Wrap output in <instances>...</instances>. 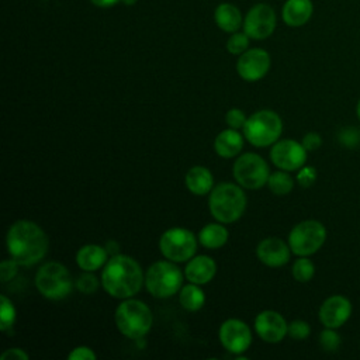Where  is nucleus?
<instances>
[{
	"label": "nucleus",
	"mask_w": 360,
	"mask_h": 360,
	"mask_svg": "<svg viewBox=\"0 0 360 360\" xmlns=\"http://www.w3.org/2000/svg\"><path fill=\"white\" fill-rule=\"evenodd\" d=\"M18 263L14 260V259H7V260H3L1 264H0V277H1V281L3 283H7L10 280H13L17 273H18Z\"/></svg>",
	"instance_id": "nucleus-36"
},
{
	"label": "nucleus",
	"mask_w": 360,
	"mask_h": 360,
	"mask_svg": "<svg viewBox=\"0 0 360 360\" xmlns=\"http://www.w3.org/2000/svg\"><path fill=\"white\" fill-rule=\"evenodd\" d=\"M183 274L172 260H159L150 264L145 274V285L150 295L167 298L180 291Z\"/></svg>",
	"instance_id": "nucleus-7"
},
{
	"label": "nucleus",
	"mask_w": 360,
	"mask_h": 360,
	"mask_svg": "<svg viewBox=\"0 0 360 360\" xmlns=\"http://www.w3.org/2000/svg\"><path fill=\"white\" fill-rule=\"evenodd\" d=\"M6 246L10 257L20 266H32L45 257L48 236L38 224L18 219L7 231Z\"/></svg>",
	"instance_id": "nucleus-1"
},
{
	"label": "nucleus",
	"mask_w": 360,
	"mask_h": 360,
	"mask_svg": "<svg viewBox=\"0 0 360 360\" xmlns=\"http://www.w3.org/2000/svg\"><path fill=\"white\" fill-rule=\"evenodd\" d=\"M243 148V136L238 129L228 128L221 131L214 139V149L218 156L231 159L235 158Z\"/></svg>",
	"instance_id": "nucleus-22"
},
{
	"label": "nucleus",
	"mask_w": 360,
	"mask_h": 360,
	"mask_svg": "<svg viewBox=\"0 0 360 360\" xmlns=\"http://www.w3.org/2000/svg\"><path fill=\"white\" fill-rule=\"evenodd\" d=\"M267 186L271 190V193H274L277 195H285L292 190L294 179L288 174V172L280 169L274 173H270Z\"/></svg>",
	"instance_id": "nucleus-26"
},
{
	"label": "nucleus",
	"mask_w": 360,
	"mask_h": 360,
	"mask_svg": "<svg viewBox=\"0 0 360 360\" xmlns=\"http://www.w3.org/2000/svg\"><path fill=\"white\" fill-rule=\"evenodd\" d=\"M122 3H124L125 6H132V4L136 3V0H122Z\"/></svg>",
	"instance_id": "nucleus-43"
},
{
	"label": "nucleus",
	"mask_w": 360,
	"mask_h": 360,
	"mask_svg": "<svg viewBox=\"0 0 360 360\" xmlns=\"http://www.w3.org/2000/svg\"><path fill=\"white\" fill-rule=\"evenodd\" d=\"M311 335V326L302 319H295L288 323V336L294 340H304Z\"/></svg>",
	"instance_id": "nucleus-32"
},
{
	"label": "nucleus",
	"mask_w": 360,
	"mask_h": 360,
	"mask_svg": "<svg viewBox=\"0 0 360 360\" xmlns=\"http://www.w3.org/2000/svg\"><path fill=\"white\" fill-rule=\"evenodd\" d=\"M277 25V15L274 8L267 3H257L252 6L243 17L242 28L250 39L269 38Z\"/></svg>",
	"instance_id": "nucleus-11"
},
{
	"label": "nucleus",
	"mask_w": 360,
	"mask_h": 360,
	"mask_svg": "<svg viewBox=\"0 0 360 360\" xmlns=\"http://www.w3.org/2000/svg\"><path fill=\"white\" fill-rule=\"evenodd\" d=\"M108 260V252L105 246L84 245L76 252V263L83 271H96L104 266Z\"/></svg>",
	"instance_id": "nucleus-20"
},
{
	"label": "nucleus",
	"mask_w": 360,
	"mask_h": 360,
	"mask_svg": "<svg viewBox=\"0 0 360 360\" xmlns=\"http://www.w3.org/2000/svg\"><path fill=\"white\" fill-rule=\"evenodd\" d=\"M316 170L312 166H302L297 170V181L301 187H311L316 180Z\"/></svg>",
	"instance_id": "nucleus-34"
},
{
	"label": "nucleus",
	"mask_w": 360,
	"mask_h": 360,
	"mask_svg": "<svg viewBox=\"0 0 360 360\" xmlns=\"http://www.w3.org/2000/svg\"><path fill=\"white\" fill-rule=\"evenodd\" d=\"M217 273V264L214 259L205 255L193 256L184 269V276L190 283L194 284H207L210 283Z\"/></svg>",
	"instance_id": "nucleus-18"
},
{
	"label": "nucleus",
	"mask_w": 360,
	"mask_h": 360,
	"mask_svg": "<svg viewBox=\"0 0 360 360\" xmlns=\"http://www.w3.org/2000/svg\"><path fill=\"white\" fill-rule=\"evenodd\" d=\"M242 129L249 143L266 148L278 141L283 132V121L276 111L260 110L248 117Z\"/></svg>",
	"instance_id": "nucleus-5"
},
{
	"label": "nucleus",
	"mask_w": 360,
	"mask_h": 360,
	"mask_svg": "<svg viewBox=\"0 0 360 360\" xmlns=\"http://www.w3.org/2000/svg\"><path fill=\"white\" fill-rule=\"evenodd\" d=\"M340 335L333 328H323V330L319 333V346L325 352H336L340 347Z\"/></svg>",
	"instance_id": "nucleus-29"
},
{
	"label": "nucleus",
	"mask_w": 360,
	"mask_h": 360,
	"mask_svg": "<svg viewBox=\"0 0 360 360\" xmlns=\"http://www.w3.org/2000/svg\"><path fill=\"white\" fill-rule=\"evenodd\" d=\"M145 276L139 263L128 255L111 256L101 271V285L114 298H131L142 288Z\"/></svg>",
	"instance_id": "nucleus-2"
},
{
	"label": "nucleus",
	"mask_w": 360,
	"mask_h": 360,
	"mask_svg": "<svg viewBox=\"0 0 360 360\" xmlns=\"http://www.w3.org/2000/svg\"><path fill=\"white\" fill-rule=\"evenodd\" d=\"M96 7H100V8H108V7H112L115 6L117 3L122 1V0H90Z\"/></svg>",
	"instance_id": "nucleus-40"
},
{
	"label": "nucleus",
	"mask_w": 360,
	"mask_h": 360,
	"mask_svg": "<svg viewBox=\"0 0 360 360\" xmlns=\"http://www.w3.org/2000/svg\"><path fill=\"white\" fill-rule=\"evenodd\" d=\"M76 288L83 292V294H93L97 291L100 281L98 278L93 274V271H83L75 281Z\"/></svg>",
	"instance_id": "nucleus-31"
},
{
	"label": "nucleus",
	"mask_w": 360,
	"mask_h": 360,
	"mask_svg": "<svg viewBox=\"0 0 360 360\" xmlns=\"http://www.w3.org/2000/svg\"><path fill=\"white\" fill-rule=\"evenodd\" d=\"M184 181L187 190L195 195H205L214 188L212 173L204 166H193L188 169Z\"/></svg>",
	"instance_id": "nucleus-23"
},
{
	"label": "nucleus",
	"mask_w": 360,
	"mask_h": 360,
	"mask_svg": "<svg viewBox=\"0 0 360 360\" xmlns=\"http://www.w3.org/2000/svg\"><path fill=\"white\" fill-rule=\"evenodd\" d=\"M228 229L222 225V222L207 224L198 232V242L207 249H219L228 240Z\"/></svg>",
	"instance_id": "nucleus-24"
},
{
	"label": "nucleus",
	"mask_w": 360,
	"mask_h": 360,
	"mask_svg": "<svg viewBox=\"0 0 360 360\" xmlns=\"http://www.w3.org/2000/svg\"><path fill=\"white\" fill-rule=\"evenodd\" d=\"M359 141H360V131L353 127L343 128L339 134V142L346 148H356Z\"/></svg>",
	"instance_id": "nucleus-33"
},
{
	"label": "nucleus",
	"mask_w": 360,
	"mask_h": 360,
	"mask_svg": "<svg viewBox=\"0 0 360 360\" xmlns=\"http://www.w3.org/2000/svg\"><path fill=\"white\" fill-rule=\"evenodd\" d=\"M68 359L69 360H96L97 356L93 352V349L87 346H77L68 354Z\"/></svg>",
	"instance_id": "nucleus-37"
},
{
	"label": "nucleus",
	"mask_w": 360,
	"mask_h": 360,
	"mask_svg": "<svg viewBox=\"0 0 360 360\" xmlns=\"http://www.w3.org/2000/svg\"><path fill=\"white\" fill-rule=\"evenodd\" d=\"M1 360H28L30 356L20 347H11L1 353Z\"/></svg>",
	"instance_id": "nucleus-39"
},
{
	"label": "nucleus",
	"mask_w": 360,
	"mask_h": 360,
	"mask_svg": "<svg viewBox=\"0 0 360 360\" xmlns=\"http://www.w3.org/2000/svg\"><path fill=\"white\" fill-rule=\"evenodd\" d=\"M326 240V228L316 219H305L292 226L288 233V245L297 256L316 253Z\"/></svg>",
	"instance_id": "nucleus-8"
},
{
	"label": "nucleus",
	"mask_w": 360,
	"mask_h": 360,
	"mask_svg": "<svg viewBox=\"0 0 360 360\" xmlns=\"http://www.w3.org/2000/svg\"><path fill=\"white\" fill-rule=\"evenodd\" d=\"M249 39L250 38L245 31L232 32L226 41V51L232 55H242L249 49Z\"/></svg>",
	"instance_id": "nucleus-28"
},
{
	"label": "nucleus",
	"mask_w": 360,
	"mask_h": 360,
	"mask_svg": "<svg viewBox=\"0 0 360 360\" xmlns=\"http://www.w3.org/2000/svg\"><path fill=\"white\" fill-rule=\"evenodd\" d=\"M245 191L233 183H221L210 191L208 208L211 215L222 224L235 222L246 208Z\"/></svg>",
	"instance_id": "nucleus-3"
},
{
	"label": "nucleus",
	"mask_w": 360,
	"mask_h": 360,
	"mask_svg": "<svg viewBox=\"0 0 360 360\" xmlns=\"http://www.w3.org/2000/svg\"><path fill=\"white\" fill-rule=\"evenodd\" d=\"M270 65L271 59L267 51L262 48H252L239 55L236 72L246 82H257L267 75Z\"/></svg>",
	"instance_id": "nucleus-14"
},
{
	"label": "nucleus",
	"mask_w": 360,
	"mask_h": 360,
	"mask_svg": "<svg viewBox=\"0 0 360 360\" xmlns=\"http://www.w3.org/2000/svg\"><path fill=\"white\" fill-rule=\"evenodd\" d=\"M308 150L304 145L294 139H280L273 143L270 149V159L273 165L285 172H295L307 162Z\"/></svg>",
	"instance_id": "nucleus-12"
},
{
	"label": "nucleus",
	"mask_w": 360,
	"mask_h": 360,
	"mask_svg": "<svg viewBox=\"0 0 360 360\" xmlns=\"http://www.w3.org/2000/svg\"><path fill=\"white\" fill-rule=\"evenodd\" d=\"M115 325L129 339L143 338L152 328L153 316L150 308L135 298H125L115 309Z\"/></svg>",
	"instance_id": "nucleus-4"
},
{
	"label": "nucleus",
	"mask_w": 360,
	"mask_h": 360,
	"mask_svg": "<svg viewBox=\"0 0 360 360\" xmlns=\"http://www.w3.org/2000/svg\"><path fill=\"white\" fill-rule=\"evenodd\" d=\"M255 330L267 343H278L288 335V323L277 311L266 309L255 318Z\"/></svg>",
	"instance_id": "nucleus-16"
},
{
	"label": "nucleus",
	"mask_w": 360,
	"mask_h": 360,
	"mask_svg": "<svg viewBox=\"0 0 360 360\" xmlns=\"http://www.w3.org/2000/svg\"><path fill=\"white\" fill-rule=\"evenodd\" d=\"M162 255L174 263L188 262L197 250L195 235L186 228H170L159 239Z\"/></svg>",
	"instance_id": "nucleus-10"
},
{
	"label": "nucleus",
	"mask_w": 360,
	"mask_h": 360,
	"mask_svg": "<svg viewBox=\"0 0 360 360\" xmlns=\"http://www.w3.org/2000/svg\"><path fill=\"white\" fill-rule=\"evenodd\" d=\"M356 115H357V118H359V121H360V98H359V101H357V104H356Z\"/></svg>",
	"instance_id": "nucleus-42"
},
{
	"label": "nucleus",
	"mask_w": 360,
	"mask_h": 360,
	"mask_svg": "<svg viewBox=\"0 0 360 360\" xmlns=\"http://www.w3.org/2000/svg\"><path fill=\"white\" fill-rule=\"evenodd\" d=\"M35 287L48 300H62L72 292L73 278L59 262H46L35 274Z\"/></svg>",
	"instance_id": "nucleus-6"
},
{
	"label": "nucleus",
	"mask_w": 360,
	"mask_h": 360,
	"mask_svg": "<svg viewBox=\"0 0 360 360\" xmlns=\"http://www.w3.org/2000/svg\"><path fill=\"white\" fill-rule=\"evenodd\" d=\"M246 115L242 110L239 108H231L226 114H225V121L226 124L229 125V128H233V129H239V128H243L245 122H246Z\"/></svg>",
	"instance_id": "nucleus-35"
},
{
	"label": "nucleus",
	"mask_w": 360,
	"mask_h": 360,
	"mask_svg": "<svg viewBox=\"0 0 360 360\" xmlns=\"http://www.w3.org/2000/svg\"><path fill=\"white\" fill-rule=\"evenodd\" d=\"M214 21L224 32H236L242 24L243 17L240 10L232 3H219L214 11Z\"/></svg>",
	"instance_id": "nucleus-21"
},
{
	"label": "nucleus",
	"mask_w": 360,
	"mask_h": 360,
	"mask_svg": "<svg viewBox=\"0 0 360 360\" xmlns=\"http://www.w3.org/2000/svg\"><path fill=\"white\" fill-rule=\"evenodd\" d=\"M314 14L312 0H285L281 8V18L285 25L298 28L305 25Z\"/></svg>",
	"instance_id": "nucleus-19"
},
{
	"label": "nucleus",
	"mask_w": 360,
	"mask_h": 360,
	"mask_svg": "<svg viewBox=\"0 0 360 360\" xmlns=\"http://www.w3.org/2000/svg\"><path fill=\"white\" fill-rule=\"evenodd\" d=\"M219 342L221 345L233 354H242L252 343V332L249 326L240 319H226L219 326Z\"/></svg>",
	"instance_id": "nucleus-13"
},
{
	"label": "nucleus",
	"mask_w": 360,
	"mask_h": 360,
	"mask_svg": "<svg viewBox=\"0 0 360 360\" xmlns=\"http://www.w3.org/2000/svg\"><path fill=\"white\" fill-rule=\"evenodd\" d=\"M105 249H107L108 255L114 256V255H118V249H120V246H118V243H117L115 240H108V242H107V245H105Z\"/></svg>",
	"instance_id": "nucleus-41"
},
{
	"label": "nucleus",
	"mask_w": 360,
	"mask_h": 360,
	"mask_svg": "<svg viewBox=\"0 0 360 360\" xmlns=\"http://www.w3.org/2000/svg\"><path fill=\"white\" fill-rule=\"evenodd\" d=\"M257 259L269 267H281L288 263L291 249L288 242L285 243L280 238H266L256 248Z\"/></svg>",
	"instance_id": "nucleus-17"
},
{
	"label": "nucleus",
	"mask_w": 360,
	"mask_h": 360,
	"mask_svg": "<svg viewBox=\"0 0 360 360\" xmlns=\"http://www.w3.org/2000/svg\"><path fill=\"white\" fill-rule=\"evenodd\" d=\"M353 305L350 300L342 294H333L328 297L319 307V321L325 328L339 329L352 316Z\"/></svg>",
	"instance_id": "nucleus-15"
},
{
	"label": "nucleus",
	"mask_w": 360,
	"mask_h": 360,
	"mask_svg": "<svg viewBox=\"0 0 360 360\" xmlns=\"http://www.w3.org/2000/svg\"><path fill=\"white\" fill-rule=\"evenodd\" d=\"M15 308L13 305V302L3 294L1 295V315H0V329L3 332L13 328L14 322H15Z\"/></svg>",
	"instance_id": "nucleus-30"
},
{
	"label": "nucleus",
	"mask_w": 360,
	"mask_h": 360,
	"mask_svg": "<svg viewBox=\"0 0 360 360\" xmlns=\"http://www.w3.org/2000/svg\"><path fill=\"white\" fill-rule=\"evenodd\" d=\"M301 143L304 145V148L308 150V152H312V150H316L321 148L322 145V136L318 134V132H307L301 141Z\"/></svg>",
	"instance_id": "nucleus-38"
},
{
	"label": "nucleus",
	"mask_w": 360,
	"mask_h": 360,
	"mask_svg": "<svg viewBox=\"0 0 360 360\" xmlns=\"http://www.w3.org/2000/svg\"><path fill=\"white\" fill-rule=\"evenodd\" d=\"M291 273L298 283H308L315 274V264L311 259H308V256H298V259L292 263Z\"/></svg>",
	"instance_id": "nucleus-27"
},
{
	"label": "nucleus",
	"mask_w": 360,
	"mask_h": 360,
	"mask_svg": "<svg viewBox=\"0 0 360 360\" xmlns=\"http://www.w3.org/2000/svg\"><path fill=\"white\" fill-rule=\"evenodd\" d=\"M232 174L240 187L257 190L267 184L270 170L267 162L262 156L253 152H248L236 158Z\"/></svg>",
	"instance_id": "nucleus-9"
},
{
	"label": "nucleus",
	"mask_w": 360,
	"mask_h": 360,
	"mask_svg": "<svg viewBox=\"0 0 360 360\" xmlns=\"http://www.w3.org/2000/svg\"><path fill=\"white\" fill-rule=\"evenodd\" d=\"M179 301H180V305L186 311L194 312V311H198L200 308H202V305L205 302V294L200 288V284L188 283L180 288Z\"/></svg>",
	"instance_id": "nucleus-25"
}]
</instances>
